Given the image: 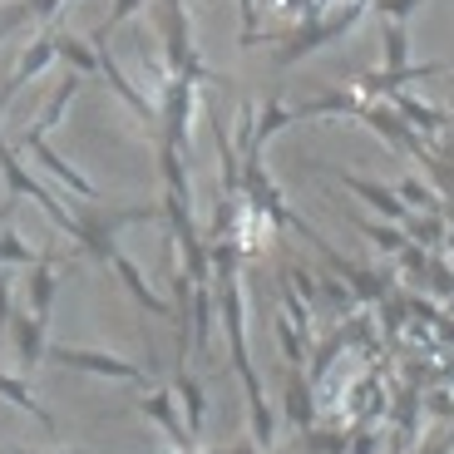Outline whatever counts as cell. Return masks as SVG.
<instances>
[{
  "instance_id": "obj_6",
  "label": "cell",
  "mask_w": 454,
  "mask_h": 454,
  "mask_svg": "<svg viewBox=\"0 0 454 454\" xmlns=\"http://www.w3.org/2000/svg\"><path fill=\"white\" fill-rule=\"evenodd\" d=\"M80 80L84 74H74V69H69V74H59V90L50 94V104L45 109H40V119H35V134H50V129L59 124V119H65V109H69V99H74V94H80Z\"/></svg>"
},
{
  "instance_id": "obj_4",
  "label": "cell",
  "mask_w": 454,
  "mask_h": 454,
  "mask_svg": "<svg viewBox=\"0 0 454 454\" xmlns=\"http://www.w3.org/2000/svg\"><path fill=\"white\" fill-rule=\"evenodd\" d=\"M55 59H59V55H55V25H45V35L25 45V55L15 59V69H11V74H15L20 84H30V80H40V74H45V69L55 65Z\"/></svg>"
},
{
  "instance_id": "obj_3",
  "label": "cell",
  "mask_w": 454,
  "mask_h": 454,
  "mask_svg": "<svg viewBox=\"0 0 454 454\" xmlns=\"http://www.w3.org/2000/svg\"><path fill=\"white\" fill-rule=\"evenodd\" d=\"M20 148H30V159L40 163V168H45V173H55V178L65 183L69 193L90 198V203H94V198H99V193H94V188H90V183L80 178V173H74V168H69L65 159H59V148H50V144H45V134H35V129H25V134H20Z\"/></svg>"
},
{
  "instance_id": "obj_12",
  "label": "cell",
  "mask_w": 454,
  "mask_h": 454,
  "mask_svg": "<svg viewBox=\"0 0 454 454\" xmlns=\"http://www.w3.org/2000/svg\"><path fill=\"white\" fill-rule=\"evenodd\" d=\"M59 5H65V0H30V11H35V20H40V25H55Z\"/></svg>"
},
{
  "instance_id": "obj_7",
  "label": "cell",
  "mask_w": 454,
  "mask_h": 454,
  "mask_svg": "<svg viewBox=\"0 0 454 454\" xmlns=\"http://www.w3.org/2000/svg\"><path fill=\"white\" fill-rule=\"evenodd\" d=\"M390 99H395V114L405 119L410 129H425V134H440V129H444V114H440V109H430V104H415L405 90L390 94Z\"/></svg>"
},
{
  "instance_id": "obj_10",
  "label": "cell",
  "mask_w": 454,
  "mask_h": 454,
  "mask_svg": "<svg viewBox=\"0 0 454 454\" xmlns=\"http://www.w3.org/2000/svg\"><path fill=\"white\" fill-rule=\"evenodd\" d=\"M35 11H30V0H0V40H11L20 25H30Z\"/></svg>"
},
{
  "instance_id": "obj_9",
  "label": "cell",
  "mask_w": 454,
  "mask_h": 454,
  "mask_svg": "<svg viewBox=\"0 0 454 454\" xmlns=\"http://www.w3.org/2000/svg\"><path fill=\"white\" fill-rule=\"evenodd\" d=\"M340 183H346V188H351V193H361L365 203H375V207H380V213L400 217V203H395V198L386 193V188H375V183H361V178H356V173H340Z\"/></svg>"
},
{
  "instance_id": "obj_1",
  "label": "cell",
  "mask_w": 454,
  "mask_h": 454,
  "mask_svg": "<svg viewBox=\"0 0 454 454\" xmlns=\"http://www.w3.org/2000/svg\"><path fill=\"white\" fill-rule=\"evenodd\" d=\"M361 15H365V0H340V11L296 20V30H286L282 45H277V69H292L296 59H307V55H317L321 45H331V40H340V35H351Z\"/></svg>"
},
{
  "instance_id": "obj_5",
  "label": "cell",
  "mask_w": 454,
  "mask_h": 454,
  "mask_svg": "<svg viewBox=\"0 0 454 454\" xmlns=\"http://www.w3.org/2000/svg\"><path fill=\"white\" fill-rule=\"evenodd\" d=\"M55 55L65 59L69 69H74V74H104L99 69V50L90 45V35H65V30H55Z\"/></svg>"
},
{
  "instance_id": "obj_13",
  "label": "cell",
  "mask_w": 454,
  "mask_h": 454,
  "mask_svg": "<svg viewBox=\"0 0 454 454\" xmlns=\"http://www.w3.org/2000/svg\"><path fill=\"white\" fill-rule=\"evenodd\" d=\"M0 257H5V262H25V257H30V252H25V247H20V242H15V238H5V242H0Z\"/></svg>"
},
{
  "instance_id": "obj_8",
  "label": "cell",
  "mask_w": 454,
  "mask_h": 454,
  "mask_svg": "<svg viewBox=\"0 0 454 454\" xmlns=\"http://www.w3.org/2000/svg\"><path fill=\"white\" fill-rule=\"evenodd\" d=\"M380 69H410V45H405V20L380 25Z\"/></svg>"
},
{
  "instance_id": "obj_11",
  "label": "cell",
  "mask_w": 454,
  "mask_h": 454,
  "mask_svg": "<svg viewBox=\"0 0 454 454\" xmlns=\"http://www.w3.org/2000/svg\"><path fill=\"white\" fill-rule=\"evenodd\" d=\"M420 5L425 0H371V11L380 15V20H410Z\"/></svg>"
},
{
  "instance_id": "obj_2",
  "label": "cell",
  "mask_w": 454,
  "mask_h": 454,
  "mask_svg": "<svg viewBox=\"0 0 454 454\" xmlns=\"http://www.w3.org/2000/svg\"><path fill=\"white\" fill-rule=\"evenodd\" d=\"M0 173H5V183H11L15 193H25V198H35V203L45 207L50 217H55L59 227H65V232H80V217H69L65 207H59V198H50L45 188H40V183L30 178V173L20 168V163H15V144H5V138H0Z\"/></svg>"
}]
</instances>
